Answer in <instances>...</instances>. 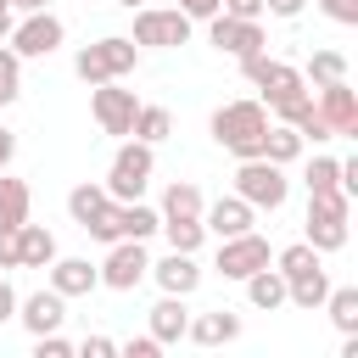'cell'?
Segmentation results:
<instances>
[{
    "instance_id": "12",
    "label": "cell",
    "mask_w": 358,
    "mask_h": 358,
    "mask_svg": "<svg viewBox=\"0 0 358 358\" xmlns=\"http://www.w3.org/2000/svg\"><path fill=\"white\" fill-rule=\"evenodd\" d=\"M313 106H319V117L330 123V134H347V140H358V90H352L347 78H336V84H319Z\"/></svg>"
},
{
    "instance_id": "45",
    "label": "cell",
    "mask_w": 358,
    "mask_h": 358,
    "mask_svg": "<svg viewBox=\"0 0 358 358\" xmlns=\"http://www.w3.org/2000/svg\"><path fill=\"white\" fill-rule=\"evenodd\" d=\"M11 157H17V134H11V129H0V173L11 168Z\"/></svg>"
},
{
    "instance_id": "31",
    "label": "cell",
    "mask_w": 358,
    "mask_h": 358,
    "mask_svg": "<svg viewBox=\"0 0 358 358\" xmlns=\"http://www.w3.org/2000/svg\"><path fill=\"white\" fill-rule=\"evenodd\" d=\"M302 78L319 90V84H336V78H347V56L341 50H313L308 56V67H302Z\"/></svg>"
},
{
    "instance_id": "46",
    "label": "cell",
    "mask_w": 358,
    "mask_h": 358,
    "mask_svg": "<svg viewBox=\"0 0 358 358\" xmlns=\"http://www.w3.org/2000/svg\"><path fill=\"white\" fill-rule=\"evenodd\" d=\"M50 0H11V11H45Z\"/></svg>"
},
{
    "instance_id": "1",
    "label": "cell",
    "mask_w": 358,
    "mask_h": 358,
    "mask_svg": "<svg viewBox=\"0 0 358 358\" xmlns=\"http://www.w3.org/2000/svg\"><path fill=\"white\" fill-rule=\"evenodd\" d=\"M213 140L229 157H263V134H268V106L263 101H224L213 112Z\"/></svg>"
},
{
    "instance_id": "29",
    "label": "cell",
    "mask_w": 358,
    "mask_h": 358,
    "mask_svg": "<svg viewBox=\"0 0 358 358\" xmlns=\"http://www.w3.org/2000/svg\"><path fill=\"white\" fill-rule=\"evenodd\" d=\"M324 313H330V324H336L341 336H352V330H358V285H330Z\"/></svg>"
},
{
    "instance_id": "11",
    "label": "cell",
    "mask_w": 358,
    "mask_h": 358,
    "mask_svg": "<svg viewBox=\"0 0 358 358\" xmlns=\"http://www.w3.org/2000/svg\"><path fill=\"white\" fill-rule=\"evenodd\" d=\"M145 268H151L145 241H112V252H106V263H101V285H106V291H134V285L145 280Z\"/></svg>"
},
{
    "instance_id": "15",
    "label": "cell",
    "mask_w": 358,
    "mask_h": 358,
    "mask_svg": "<svg viewBox=\"0 0 358 358\" xmlns=\"http://www.w3.org/2000/svg\"><path fill=\"white\" fill-rule=\"evenodd\" d=\"M145 274H151V280H157V285H162L168 296H190V291L201 285V268H196V252H173V246H168V257H162V263H151Z\"/></svg>"
},
{
    "instance_id": "10",
    "label": "cell",
    "mask_w": 358,
    "mask_h": 358,
    "mask_svg": "<svg viewBox=\"0 0 358 358\" xmlns=\"http://www.w3.org/2000/svg\"><path fill=\"white\" fill-rule=\"evenodd\" d=\"M90 112H95L101 134H129L140 101H134V90H123L117 78H106V84H90Z\"/></svg>"
},
{
    "instance_id": "36",
    "label": "cell",
    "mask_w": 358,
    "mask_h": 358,
    "mask_svg": "<svg viewBox=\"0 0 358 358\" xmlns=\"http://www.w3.org/2000/svg\"><path fill=\"white\" fill-rule=\"evenodd\" d=\"M34 352L39 358H73V341L62 330H45V336H34Z\"/></svg>"
},
{
    "instance_id": "2",
    "label": "cell",
    "mask_w": 358,
    "mask_h": 358,
    "mask_svg": "<svg viewBox=\"0 0 358 358\" xmlns=\"http://www.w3.org/2000/svg\"><path fill=\"white\" fill-rule=\"evenodd\" d=\"M151 168H157V151H151L145 140L123 134V145H117V157H112V168H106L101 185H106L112 201H140L145 185H151Z\"/></svg>"
},
{
    "instance_id": "13",
    "label": "cell",
    "mask_w": 358,
    "mask_h": 358,
    "mask_svg": "<svg viewBox=\"0 0 358 358\" xmlns=\"http://www.w3.org/2000/svg\"><path fill=\"white\" fill-rule=\"evenodd\" d=\"M268 263V241L257 235V229H246V235H229V241H218V274L224 280H246L252 268H263Z\"/></svg>"
},
{
    "instance_id": "35",
    "label": "cell",
    "mask_w": 358,
    "mask_h": 358,
    "mask_svg": "<svg viewBox=\"0 0 358 358\" xmlns=\"http://www.w3.org/2000/svg\"><path fill=\"white\" fill-rule=\"evenodd\" d=\"M291 129H296L302 140H313V145H324V140H336V134H330V123L319 117V106H308V112H302V117H296Z\"/></svg>"
},
{
    "instance_id": "24",
    "label": "cell",
    "mask_w": 358,
    "mask_h": 358,
    "mask_svg": "<svg viewBox=\"0 0 358 358\" xmlns=\"http://www.w3.org/2000/svg\"><path fill=\"white\" fill-rule=\"evenodd\" d=\"M157 224H162L157 207H145V201H117V241H151Z\"/></svg>"
},
{
    "instance_id": "20",
    "label": "cell",
    "mask_w": 358,
    "mask_h": 358,
    "mask_svg": "<svg viewBox=\"0 0 358 358\" xmlns=\"http://www.w3.org/2000/svg\"><path fill=\"white\" fill-rule=\"evenodd\" d=\"M241 285H246V302H252L257 313H274V308H285V274H280V268H268V263H263V268H252Z\"/></svg>"
},
{
    "instance_id": "48",
    "label": "cell",
    "mask_w": 358,
    "mask_h": 358,
    "mask_svg": "<svg viewBox=\"0 0 358 358\" xmlns=\"http://www.w3.org/2000/svg\"><path fill=\"white\" fill-rule=\"evenodd\" d=\"M117 6H129V11H134V6H145V0H117Z\"/></svg>"
},
{
    "instance_id": "28",
    "label": "cell",
    "mask_w": 358,
    "mask_h": 358,
    "mask_svg": "<svg viewBox=\"0 0 358 358\" xmlns=\"http://www.w3.org/2000/svg\"><path fill=\"white\" fill-rule=\"evenodd\" d=\"M302 145H308V140H302L291 123H268V134H263V157H268V162H280V168H285V162H296V157H302Z\"/></svg>"
},
{
    "instance_id": "16",
    "label": "cell",
    "mask_w": 358,
    "mask_h": 358,
    "mask_svg": "<svg viewBox=\"0 0 358 358\" xmlns=\"http://www.w3.org/2000/svg\"><path fill=\"white\" fill-rule=\"evenodd\" d=\"M17 319H22V330H28V336L62 330V319H67V296H62V291H34V296H22V302H17Z\"/></svg>"
},
{
    "instance_id": "4",
    "label": "cell",
    "mask_w": 358,
    "mask_h": 358,
    "mask_svg": "<svg viewBox=\"0 0 358 358\" xmlns=\"http://www.w3.org/2000/svg\"><path fill=\"white\" fill-rule=\"evenodd\" d=\"M134 62H140V45L123 39V34H106V39L84 45V50L73 56V73H78L84 84H106V78H129Z\"/></svg>"
},
{
    "instance_id": "33",
    "label": "cell",
    "mask_w": 358,
    "mask_h": 358,
    "mask_svg": "<svg viewBox=\"0 0 358 358\" xmlns=\"http://www.w3.org/2000/svg\"><path fill=\"white\" fill-rule=\"evenodd\" d=\"M22 95V56L11 45H0V106H11Z\"/></svg>"
},
{
    "instance_id": "19",
    "label": "cell",
    "mask_w": 358,
    "mask_h": 358,
    "mask_svg": "<svg viewBox=\"0 0 358 358\" xmlns=\"http://www.w3.org/2000/svg\"><path fill=\"white\" fill-rule=\"evenodd\" d=\"M67 213H73V224H78V229L101 224V218L112 213V196H106V185H90V179H84V185H73V190H67Z\"/></svg>"
},
{
    "instance_id": "26",
    "label": "cell",
    "mask_w": 358,
    "mask_h": 358,
    "mask_svg": "<svg viewBox=\"0 0 358 358\" xmlns=\"http://www.w3.org/2000/svg\"><path fill=\"white\" fill-rule=\"evenodd\" d=\"M28 207H34L28 185H22V179H11V173H0V224H6V229L28 224Z\"/></svg>"
},
{
    "instance_id": "6",
    "label": "cell",
    "mask_w": 358,
    "mask_h": 358,
    "mask_svg": "<svg viewBox=\"0 0 358 358\" xmlns=\"http://www.w3.org/2000/svg\"><path fill=\"white\" fill-rule=\"evenodd\" d=\"M241 73H246V84L263 95V106H280V101H291V95H302V90H308V78H302L291 62H274L268 50L241 56Z\"/></svg>"
},
{
    "instance_id": "40",
    "label": "cell",
    "mask_w": 358,
    "mask_h": 358,
    "mask_svg": "<svg viewBox=\"0 0 358 358\" xmlns=\"http://www.w3.org/2000/svg\"><path fill=\"white\" fill-rule=\"evenodd\" d=\"M6 268H22V257H17V229L0 224V274H6Z\"/></svg>"
},
{
    "instance_id": "18",
    "label": "cell",
    "mask_w": 358,
    "mask_h": 358,
    "mask_svg": "<svg viewBox=\"0 0 358 358\" xmlns=\"http://www.w3.org/2000/svg\"><path fill=\"white\" fill-rule=\"evenodd\" d=\"M185 341H196V347H229V341H241V313H229V308L196 313L185 324Z\"/></svg>"
},
{
    "instance_id": "41",
    "label": "cell",
    "mask_w": 358,
    "mask_h": 358,
    "mask_svg": "<svg viewBox=\"0 0 358 358\" xmlns=\"http://www.w3.org/2000/svg\"><path fill=\"white\" fill-rule=\"evenodd\" d=\"M173 6H179V11L190 17V22H207V17L218 11V0H173Z\"/></svg>"
},
{
    "instance_id": "9",
    "label": "cell",
    "mask_w": 358,
    "mask_h": 358,
    "mask_svg": "<svg viewBox=\"0 0 358 358\" xmlns=\"http://www.w3.org/2000/svg\"><path fill=\"white\" fill-rule=\"evenodd\" d=\"M207 39H213V50L218 56H257L268 39H263V22L257 17H229V11H213L207 17Z\"/></svg>"
},
{
    "instance_id": "37",
    "label": "cell",
    "mask_w": 358,
    "mask_h": 358,
    "mask_svg": "<svg viewBox=\"0 0 358 358\" xmlns=\"http://www.w3.org/2000/svg\"><path fill=\"white\" fill-rule=\"evenodd\" d=\"M319 11L341 28H358V0H319Z\"/></svg>"
},
{
    "instance_id": "27",
    "label": "cell",
    "mask_w": 358,
    "mask_h": 358,
    "mask_svg": "<svg viewBox=\"0 0 358 358\" xmlns=\"http://www.w3.org/2000/svg\"><path fill=\"white\" fill-rule=\"evenodd\" d=\"M129 134H134V140H145V145H162V140L173 134V117H168V106H145V101H140V112H134Z\"/></svg>"
},
{
    "instance_id": "5",
    "label": "cell",
    "mask_w": 358,
    "mask_h": 358,
    "mask_svg": "<svg viewBox=\"0 0 358 358\" xmlns=\"http://www.w3.org/2000/svg\"><path fill=\"white\" fill-rule=\"evenodd\" d=\"M235 196L252 201L257 213H280L285 196H291V179H285V168L268 162V157H241V168H235Z\"/></svg>"
},
{
    "instance_id": "7",
    "label": "cell",
    "mask_w": 358,
    "mask_h": 358,
    "mask_svg": "<svg viewBox=\"0 0 358 358\" xmlns=\"http://www.w3.org/2000/svg\"><path fill=\"white\" fill-rule=\"evenodd\" d=\"M62 39H67V22L50 6L45 11H22V22H11V50L22 62H45L50 50H62Z\"/></svg>"
},
{
    "instance_id": "23",
    "label": "cell",
    "mask_w": 358,
    "mask_h": 358,
    "mask_svg": "<svg viewBox=\"0 0 358 358\" xmlns=\"http://www.w3.org/2000/svg\"><path fill=\"white\" fill-rule=\"evenodd\" d=\"M17 257H22V268H50L56 235H50L45 224H17Z\"/></svg>"
},
{
    "instance_id": "43",
    "label": "cell",
    "mask_w": 358,
    "mask_h": 358,
    "mask_svg": "<svg viewBox=\"0 0 358 358\" xmlns=\"http://www.w3.org/2000/svg\"><path fill=\"white\" fill-rule=\"evenodd\" d=\"M302 6H308V0H263V11H268V17H285V22L302 17Z\"/></svg>"
},
{
    "instance_id": "8",
    "label": "cell",
    "mask_w": 358,
    "mask_h": 358,
    "mask_svg": "<svg viewBox=\"0 0 358 358\" xmlns=\"http://www.w3.org/2000/svg\"><path fill=\"white\" fill-rule=\"evenodd\" d=\"M134 45H151V50H173V45H185L190 39V17L179 11V6H134V34H129Z\"/></svg>"
},
{
    "instance_id": "14",
    "label": "cell",
    "mask_w": 358,
    "mask_h": 358,
    "mask_svg": "<svg viewBox=\"0 0 358 358\" xmlns=\"http://www.w3.org/2000/svg\"><path fill=\"white\" fill-rule=\"evenodd\" d=\"M201 224H207V235L229 241V235H246V229L257 224V207H252V201H241V196H218V201H207V207H201Z\"/></svg>"
},
{
    "instance_id": "34",
    "label": "cell",
    "mask_w": 358,
    "mask_h": 358,
    "mask_svg": "<svg viewBox=\"0 0 358 358\" xmlns=\"http://www.w3.org/2000/svg\"><path fill=\"white\" fill-rule=\"evenodd\" d=\"M302 179H308V196H313V190H341V173H336V157H313Z\"/></svg>"
},
{
    "instance_id": "30",
    "label": "cell",
    "mask_w": 358,
    "mask_h": 358,
    "mask_svg": "<svg viewBox=\"0 0 358 358\" xmlns=\"http://www.w3.org/2000/svg\"><path fill=\"white\" fill-rule=\"evenodd\" d=\"M157 229L168 235L173 252H201V241H207V224H201V218H162Z\"/></svg>"
},
{
    "instance_id": "25",
    "label": "cell",
    "mask_w": 358,
    "mask_h": 358,
    "mask_svg": "<svg viewBox=\"0 0 358 358\" xmlns=\"http://www.w3.org/2000/svg\"><path fill=\"white\" fill-rule=\"evenodd\" d=\"M201 207H207L201 190H196L190 179H173V185L162 190V207H157V213H162V218H201Z\"/></svg>"
},
{
    "instance_id": "17",
    "label": "cell",
    "mask_w": 358,
    "mask_h": 358,
    "mask_svg": "<svg viewBox=\"0 0 358 358\" xmlns=\"http://www.w3.org/2000/svg\"><path fill=\"white\" fill-rule=\"evenodd\" d=\"M101 285V268L90 263V257H50V291H62V296H90Z\"/></svg>"
},
{
    "instance_id": "39",
    "label": "cell",
    "mask_w": 358,
    "mask_h": 358,
    "mask_svg": "<svg viewBox=\"0 0 358 358\" xmlns=\"http://www.w3.org/2000/svg\"><path fill=\"white\" fill-rule=\"evenodd\" d=\"M73 352H84V358H112V352H117V341H112V336H84Z\"/></svg>"
},
{
    "instance_id": "42",
    "label": "cell",
    "mask_w": 358,
    "mask_h": 358,
    "mask_svg": "<svg viewBox=\"0 0 358 358\" xmlns=\"http://www.w3.org/2000/svg\"><path fill=\"white\" fill-rule=\"evenodd\" d=\"M218 11H229V17H263V0H218Z\"/></svg>"
},
{
    "instance_id": "32",
    "label": "cell",
    "mask_w": 358,
    "mask_h": 358,
    "mask_svg": "<svg viewBox=\"0 0 358 358\" xmlns=\"http://www.w3.org/2000/svg\"><path fill=\"white\" fill-rule=\"evenodd\" d=\"M319 263H324V252H313L308 241H291V246L274 257V268H280L285 280H296V274H308V268H319Z\"/></svg>"
},
{
    "instance_id": "47",
    "label": "cell",
    "mask_w": 358,
    "mask_h": 358,
    "mask_svg": "<svg viewBox=\"0 0 358 358\" xmlns=\"http://www.w3.org/2000/svg\"><path fill=\"white\" fill-rule=\"evenodd\" d=\"M0 39H11V6H0Z\"/></svg>"
},
{
    "instance_id": "49",
    "label": "cell",
    "mask_w": 358,
    "mask_h": 358,
    "mask_svg": "<svg viewBox=\"0 0 358 358\" xmlns=\"http://www.w3.org/2000/svg\"><path fill=\"white\" fill-rule=\"evenodd\" d=\"M0 6H11V0H0Z\"/></svg>"
},
{
    "instance_id": "38",
    "label": "cell",
    "mask_w": 358,
    "mask_h": 358,
    "mask_svg": "<svg viewBox=\"0 0 358 358\" xmlns=\"http://www.w3.org/2000/svg\"><path fill=\"white\" fill-rule=\"evenodd\" d=\"M117 352H123V358H157V352H162V341H157V336L145 330V336H129V341H123Z\"/></svg>"
},
{
    "instance_id": "22",
    "label": "cell",
    "mask_w": 358,
    "mask_h": 358,
    "mask_svg": "<svg viewBox=\"0 0 358 358\" xmlns=\"http://www.w3.org/2000/svg\"><path fill=\"white\" fill-rule=\"evenodd\" d=\"M145 319H151V336H157V341L168 347V341H185L190 308H185V296H168V291H162V302H157V308H151Z\"/></svg>"
},
{
    "instance_id": "21",
    "label": "cell",
    "mask_w": 358,
    "mask_h": 358,
    "mask_svg": "<svg viewBox=\"0 0 358 358\" xmlns=\"http://www.w3.org/2000/svg\"><path fill=\"white\" fill-rule=\"evenodd\" d=\"M324 296H330V274H324V263L308 268V274H296V280H285V302L302 308V313H319Z\"/></svg>"
},
{
    "instance_id": "3",
    "label": "cell",
    "mask_w": 358,
    "mask_h": 358,
    "mask_svg": "<svg viewBox=\"0 0 358 358\" xmlns=\"http://www.w3.org/2000/svg\"><path fill=\"white\" fill-rule=\"evenodd\" d=\"M347 218H352V196L347 190H313L308 196V246L313 252H341L347 246Z\"/></svg>"
},
{
    "instance_id": "44",
    "label": "cell",
    "mask_w": 358,
    "mask_h": 358,
    "mask_svg": "<svg viewBox=\"0 0 358 358\" xmlns=\"http://www.w3.org/2000/svg\"><path fill=\"white\" fill-rule=\"evenodd\" d=\"M6 319H17V291H11V280L0 274V324Z\"/></svg>"
}]
</instances>
